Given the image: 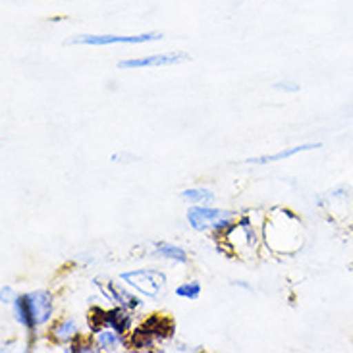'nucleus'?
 I'll use <instances>...</instances> for the list:
<instances>
[{
	"instance_id": "obj_1",
	"label": "nucleus",
	"mask_w": 353,
	"mask_h": 353,
	"mask_svg": "<svg viewBox=\"0 0 353 353\" xmlns=\"http://www.w3.org/2000/svg\"><path fill=\"white\" fill-rule=\"evenodd\" d=\"M120 280H124L128 286L134 288L135 292L147 297H159L166 286V274L161 270H153V268H139V270L122 272Z\"/></svg>"
},
{
	"instance_id": "obj_2",
	"label": "nucleus",
	"mask_w": 353,
	"mask_h": 353,
	"mask_svg": "<svg viewBox=\"0 0 353 353\" xmlns=\"http://www.w3.org/2000/svg\"><path fill=\"white\" fill-rule=\"evenodd\" d=\"M163 39V33H141V35H76L68 39L66 45H87V47H106V45H143Z\"/></svg>"
},
{
	"instance_id": "obj_3",
	"label": "nucleus",
	"mask_w": 353,
	"mask_h": 353,
	"mask_svg": "<svg viewBox=\"0 0 353 353\" xmlns=\"http://www.w3.org/2000/svg\"><path fill=\"white\" fill-rule=\"evenodd\" d=\"M232 220V212L220 209H207V207H191L188 210V222L191 228L197 232H205V230H219L226 228Z\"/></svg>"
},
{
	"instance_id": "obj_4",
	"label": "nucleus",
	"mask_w": 353,
	"mask_h": 353,
	"mask_svg": "<svg viewBox=\"0 0 353 353\" xmlns=\"http://www.w3.org/2000/svg\"><path fill=\"white\" fill-rule=\"evenodd\" d=\"M191 57L185 52H164V54H151V57L130 58L118 62L120 70H141V68H161V66H180L190 62Z\"/></svg>"
},
{
	"instance_id": "obj_5",
	"label": "nucleus",
	"mask_w": 353,
	"mask_h": 353,
	"mask_svg": "<svg viewBox=\"0 0 353 353\" xmlns=\"http://www.w3.org/2000/svg\"><path fill=\"white\" fill-rule=\"evenodd\" d=\"M28 297V305L29 313H31V319L35 326H41L47 323L48 319L52 316V296L48 294L47 290H37V292H29L26 294Z\"/></svg>"
},
{
	"instance_id": "obj_6",
	"label": "nucleus",
	"mask_w": 353,
	"mask_h": 353,
	"mask_svg": "<svg viewBox=\"0 0 353 353\" xmlns=\"http://www.w3.org/2000/svg\"><path fill=\"white\" fill-rule=\"evenodd\" d=\"M103 288V294L108 301H116L120 307H125V309H137V307L141 305V301L137 299L135 296H132L125 288L118 286L114 282H108L106 286Z\"/></svg>"
},
{
	"instance_id": "obj_7",
	"label": "nucleus",
	"mask_w": 353,
	"mask_h": 353,
	"mask_svg": "<svg viewBox=\"0 0 353 353\" xmlns=\"http://www.w3.org/2000/svg\"><path fill=\"white\" fill-rule=\"evenodd\" d=\"M321 143H307V145H297V147H290V149H284V151H278L274 154H263V157H255V159H248L245 163L249 164H268V163H278V161H284V159H290L294 154L305 153V151H313V149H319Z\"/></svg>"
},
{
	"instance_id": "obj_8",
	"label": "nucleus",
	"mask_w": 353,
	"mask_h": 353,
	"mask_svg": "<svg viewBox=\"0 0 353 353\" xmlns=\"http://www.w3.org/2000/svg\"><path fill=\"white\" fill-rule=\"evenodd\" d=\"M105 326L112 328L116 332L124 334L130 330L132 326V316H130V311L125 307H118V309H110V311H105Z\"/></svg>"
},
{
	"instance_id": "obj_9",
	"label": "nucleus",
	"mask_w": 353,
	"mask_h": 353,
	"mask_svg": "<svg viewBox=\"0 0 353 353\" xmlns=\"http://www.w3.org/2000/svg\"><path fill=\"white\" fill-rule=\"evenodd\" d=\"M14 316H16V321H18L19 325L23 326V328H28L29 332L35 328V323H33V319H31V313H29V305H28V297L26 296H18L14 301Z\"/></svg>"
},
{
	"instance_id": "obj_10",
	"label": "nucleus",
	"mask_w": 353,
	"mask_h": 353,
	"mask_svg": "<svg viewBox=\"0 0 353 353\" xmlns=\"http://www.w3.org/2000/svg\"><path fill=\"white\" fill-rule=\"evenodd\" d=\"M154 253L164 259H170L174 263H188V253L181 248H176L172 243H164V241H157L154 243Z\"/></svg>"
},
{
	"instance_id": "obj_11",
	"label": "nucleus",
	"mask_w": 353,
	"mask_h": 353,
	"mask_svg": "<svg viewBox=\"0 0 353 353\" xmlns=\"http://www.w3.org/2000/svg\"><path fill=\"white\" fill-rule=\"evenodd\" d=\"M97 344L99 347H103V350H108V352H112V350H118L120 345H122V340H120V332H116L112 328H101L99 332H97Z\"/></svg>"
},
{
	"instance_id": "obj_12",
	"label": "nucleus",
	"mask_w": 353,
	"mask_h": 353,
	"mask_svg": "<svg viewBox=\"0 0 353 353\" xmlns=\"http://www.w3.org/2000/svg\"><path fill=\"white\" fill-rule=\"evenodd\" d=\"M181 199L185 201V203H210V201H214V195L209 190L193 188V190L181 191Z\"/></svg>"
},
{
	"instance_id": "obj_13",
	"label": "nucleus",
	"mask_w": 353,
	"mask_h": 353,
	"mask_svg": "<svg viewBox=\"0 0 353 353\" xmlns=\"http://www.w3.org/2000/svg\"><path fill=\"white\" fill-rule=\"evenodd\" d=\"M77 332V323L76 321H64V323H60V325L54 328V338L60 340V342H66L70 340L72 336Z\"/></svg>"
},
{
	"instance_id": "obj_14",
	"label": "nucleus",
	"mask_w": 353,
	"mask_h": 353,
	"mask_svg": "<svg viewBox=\"0 0 353 353\" xmlns=\"http://www.w3.org/2000/svg\"><path fill=\"white\" fill-rule=\"evenodd\" d=\"M176 296L181 297V299L195 301V299L201 296V284L199 282H188V284H181V286L176 290Z\"/></svg>"
},
{
	"instance_id": "obj_15",
	"label": "nucleus",
	"mask_w": 353,
	"mask_h": 353,
	"mask_svg": "<svg viewBox=\"0 0 353 353\" xmlns=\"http://www.w3.org/2000/svg\"><path fill=\"white\" fill-rule=\"evenodd\" d=\"M274 89L276 91H286V93H297L299 85H296V83H274Z\"/></svg>"
},
{
	"instance_id": "obj_16",
	"label": "nucleus",
	"mask_w": 353,
	"mask_h": 353,
	"mask_svg": "<svg viewBox=\"0 0 353 353\" xmlns=\"http://www.w3.org/2000/svg\"><path fill=\"white\" fill-rule=\"evenodd\" d=\"M112 161H114V163H128V161H137V157H132V154H125V153H118V154H112Z\"/></svg>"
},
{
	"instance_id": "obj_17",
	"label": "nucleus",
	"mask_w": 353,
	"mask_h": 353,
	"mask_svg": "<svg viewBox=\"0 0 353 353\" xmlns=\"http://www.w3.org/2000/svg\"><path fill=\"white\" fill-rule=\"evenodd\" d=\"M10 296H12V290L10 288H2V303H10Z\"/></svg>"
}]
</instances>
